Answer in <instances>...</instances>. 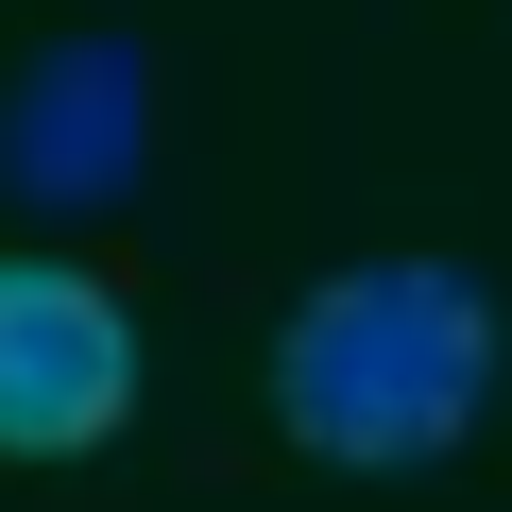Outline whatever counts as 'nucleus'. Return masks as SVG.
Wrapping results in <instances>:
<instances>
[{"label":"nucleus","mask_w":512,"mask_h":512,"mask_svg":"<svg viewBox=\"0 0 512 512\" xmlns=\"http://www.w3.org/2000/svg\"><path fill=\"white\" fill-rule=\"evenodd\" d=\"M137 410V325L69 256H0V461H86Z\"/></svg>","instance_id":"obj_3"},{"label":"nucleus","mask_w":512,"mask_h":512,"mask_svg":"<svg viewBox=\"0 0 512 512\" xmlns=\"http://www.w3.org/2000/svg\"><path fill=\"white\" fill-rule=\"evenodd\" d=\"M495 359H512V325L461 256H359L274 325V427L342 478H427L478 444Z\"/></svg>","instance_id":"obj_1"},{"label":"nucleus","mask_w":512,"mask_h":512,"mask_svg":"<svg viewBox=\"0 0 512 512\" xmlns=\"http://www.w3.org/2000/svg\"><path fill=\"white\" fill-rule=\"evenodd\" d=\"M137 154H154V52L137 35H52L18 86H0V205L18 222L137 205Z\"/></svg>","instance_id":"obj_2"}]
</instances>
